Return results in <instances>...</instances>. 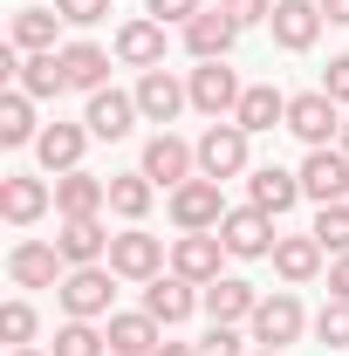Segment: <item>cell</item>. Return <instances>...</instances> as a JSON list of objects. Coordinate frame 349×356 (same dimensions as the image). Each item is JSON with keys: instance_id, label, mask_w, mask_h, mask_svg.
I'll use <instances>...</instances> for the list:
<instances>
[{"instance_id": "6da1fadb", "label": "cell", "mask_w": 349, "mask_h": 356, "mask_svg": "<svg viewBox=\"0 0 349 356\" xmlns=\"http://www.w3.org/2000/svg\"><path fill=\"white\" fill-rule=\"evenodd\" d=\"M315 322V315L302 309V295L295 288H274V295H261V309H254V350H295L302 343V329Z\"/></svg>"}, {"instance_id": "7a4b0ae2", "label": "cell", "mask_w": 349, "mask_h": 356, "mask_svg": "<svg viewBox=\"0 0 349 356\" xmlns=\"http://www.w3.org/2000/svg\"><path fill=\"white\" fill-rule=\"evenodd\" d=\"M110 281H117L110 261H103V267H69V274H62V288H55L62 315H76V322H110V315H117V309H110V295H117Z\"/></svg>"}, {"instance_id": "3957f363", "label": "cell", "mask_w": 349, "mask_h": 356, "mask_svg": "<svg viewBox=\"0 0 349 356\" xmlns=\"http://www.w3.org/2000/svg\"><path fill=\"white\" fill-rule=\"evenodd\" d=\"M288 131L302 137L308 151L336 144V137H343V103H336L329 89H302V96H288Z\"/></svg>"}, {"instance_id": "277c9868", "label": "cell", "mask_w": 349, "mask_h": 356, "mask_svg": "<svg viewBox=\"0 0 349 356\" xmlns=\"http://www.w3.org/2000/svg\"><path fill=\"white\" fill-rule=\"evenodd\" d=\"M185 89H192V110L213 117V124H226V117L240 110V96H247V83H240L226 62H199V69L185 76Z\"/></svg>"}, {"instance_id": "5b68a950", "label": "cell", "mask_w": 349, "mask_h": 356, "mask_svg": "<svg viewBox=\"0 0 349 356\" xmlns=\"http://www.w3.org/2000/svg\"><path fill=\"white\" fill-rule=\"evenodd\" d=\"M226 213H233V206L219 199V178H185L172 192V226L178 233H219Z\"/></svg>"}, {"instance_id": "8992f818", "label": "cell", "mask_w": 349, "mask_h": 356, "mask_svg": "<svg viewBox=\"0 0 349 356\" xmlns=\"http://www.w3.org/2000/svg\"><path fill=\"white\" fill-rule=\"evenodd\" d=\"M219 240H226L233 261H267L281 233H274V213H261V206H233V213L219 220Z\"/></svg>"}, {"instance_id": "52a82bcc", "label": "cell", "mask_w": 349, "mask_h": 356, "mask_svg": "<svg viewBox=\"0 0 349 356\" xmlns=\"http://www.w3.org/2000/svg\"><path fill=\"white\" fill-rule=\"evenodd\" d=\"M137 172L151 178V185H165V192H178L185 178H199V151H192L185 137L158 131V137H151V144H144V158H137Z\"/></svg>"}, {"instance_id": "ba28073f", "label": "cell", "mask_w": 349, "mask_h": 356, "mask_svg": "<svg viewBox=\"0 0 349 356\" xmlns=\"http://www.w3.org/2000/svg\"><path fill=\"white\" fill-rule=\"evenodd\" d=\"M192 151H199V178H219V185H226V178L247 172V131H240L233 117H226V124H206V137H199Z\"/></svg>"}, {"instance_id": "9c48e42d", "label": "cell", "mask_w": 349, "mask_h": 356, "mask_svg": "<svg viewBox=\"0 0 349 356\" xmlns=\"http://www.w3.org/2000/svg\"><path fill=\"white\" fill-rule=\"evenodd\" d=\"M302 199H315V206H343L349 199V151L343 144H322V151L302 158Z\"/></svg>"}, {"instance_id": "30bf717a", "label": "cell", "mask_w": 349, "mask_h": 356, "mask_svg": "<svg viewBox=\"0 0 349 356\" xmlns=\"http://www.w3.org/2000/svg\"><path fill=\"white\" fill-rule=\"evenodd\" d=\"M178 42H185L192 62H226L233 42H240V21H233L226 7H206V14H192V21L178 28Z\"/></svg>"}, {"instance_id": "8fae6325", "label": "cell", "mask_w": 349, "mask_h": 356, "mask_svg": "<svg viewBox=\"0 0 349 356\" xmlns=\"http://www.w3.org/2000/svg\"><path fill=\"white\" fill-rule=\"evenodd\" d=\"M55 213V185L48 178H28V172H7L0 178V220L7 226H35Z\"/></svg>"}, {"instance_id": "7c38bea8", "label": "cell", "mask_w": 349, "mask_h": 356, "mask_svg": "<svg viewBox=\"0 0 349 356\" xmlns=\"http://www.w3.org/2000/svg\"><path fill=\"white\" fill-rule=\"evenodd\" d=\"M110 274H117V281H158V274H165V240H158V233H117V240H110Z\"/></svg>"}, {"instance_id": "4fadbf2b", "label": "cell", "mask_w": 349, "mask_h": 356, "mask_svg": "<svg viewBox=\"0 0 349 356\" xmlns=\"http://www.w3.org/2000/svg\"><path fill=\"white\" fill-rule=\"evenodd\" d=\"M62 274H69V261H62L55 240H21L7 254V281L14 288H62Z\"/></svg>"}, {"instance_id": "5bb4252c", "label": "cell", "mask_w": 349, "mask_h": 356, "mask_svg": "<svg viewBox=\"0 0 349 356\" xmlns=\"http://www.w3.org/2000/svg\"><path fill=\"white\" fill-rule=\"evenodd\" d=\"M274 42L288 48V55H308V48L322 42V0H274Z\"/></svg>"}, {"instance_id": "9a60e30c", "label": "cell", "mask_w": 349, "mask_h": 356, "mask_svg": "<svg viewBox=\"0 0 349 356\" xmlns=\"http://www.w3.org/2000/svg\"><path fill=\"white\" fill-rule=\"evenodd\" d=\"M103 336H110V356H158V350H165V322H158L151 309L110 315V322H103Z\"/></svg>"}, {"instance_id": "2e32d148", "label": "cell", "mask_w": 349, "mask_h": 356, "mask_svg": "<svg viewBox=\"0 0 349 356\" xmlns=\"http://www.w3.org/2000/svg\"><path fill=\"white\" fill-rule=\"evenodd\" d=\"M137 110H144V124H172L178 110H185V103H192V89L178 83L172 69H144V76H137Z\"/></svg>"}, {"instance_id": "e0dca14e", "label": "cell", "mask_w": 349, "mask_h": 356, "mask_svg": "<svg viewBox=\"0 0 349 356\" xmlns=\"http://www.w3.org/2000/svg\"><path fill=\"white\" fill-rule=\"evenodd\" d=\"M117 62L124 69H165V21H151V14H137V21H124L117 28Z\"/></svg>"}, {"instance_id": "ac0fdd59", "label": "cell", "mask_w": 349, "mask_h": 356, "mask_svg": "<svg viewBox=\"0 0 349 356\" xmlns=\"http://www.w3.org/2000/svg\"><path fill=\"white\" fill-rule=\"evenodd\" d=\"M110 226H103V213L96 220H62V233H55V247H62V261L69 267H103L110 261Z\"/></svg>"}, {"instance_id": "d6986e66", "label": "cell", "mask_w": 349, "mask_h": 356, "mask_svg": "<svg viewBox=\"0 0 349 356\" xmlns=\"http://www.w3.org/2000/svg\"><path fill=\"white\" fill-rule=\"evenodd\" d=\"M219 261H226V240H219V233H178V247H172V274H185L192 288L219 281Z\"/></svg>"}, {"instance_id": "ffe728a7", "label": "cell", "mask_w": 349, "mask_h": 356, "mask_svg": "<svg viewBox=\"0 0 349 356\" xmlns=\"http://www.w3.org/2000/svg\"><path fill=\"white\" fill-rule=\"evenodd\" d=\"M83 151H89V124H42L35 137V158H42V172H83Z\"/></svg>"}, {"instance_id": "44dd1931", "label": "cell", "mask_w": 349, "mask_h": 356, "mask_svg": "<svg viewBox=\"0 0 349 356\" xmlns=\"http://www.w3.org/2000/svg\"><path fill=\"white\" fill-rule=\"evenodd\" d=\"M110 206V178H96V172H62L55 178V213L62 220H96Z\"/></svg>"}, {"instance_id": "7402d4cb", "label": "cell", "mask_w": 349, "mask_h": 356, "mask_svg": "<svg viewBox=\"0 0 349 356\" xmlns=\"http://www.w3.org/2000/svg\"><path fill=\"white\" fill-rule=\"evenodd\" d=\"M137 117H144V110H137V96H124V89H96V96H89V110H83L89 137H103V144L131 137V124H137Z\"/></svg>"}, {"instance_id": "603a6c76", "label": "cell", "mask_w": 349, "mask_h": 356, "mask_svg": "<svg viewBox=\"0 0 349 356\" xmlns=\"http://www.w3.org/2000/svg\"><path fill=\"white\" fill-rule=\"evenodd\" d=\"M199 302H206V315H213V322H254L261 288H254V281H240V274H219V281H206V288H199Z\"/></svg>"}, {"instance_id": "cb8c5ba5", "label": "cell", "mask_w": 349, "mask_h": 356, "mask_svg": "<svg viewBox=\"0 0 349 356\" xmlns=\"http://www.w3.org/2000/svg\"><path fill=\"white\" fill-rule=\"evenodd\" d=\"M144 309L158 315L165 329H178V322H192V309H206V302H199V288L185 274H158V281H144Z\"/></svg>"}, {"instance_id": "d4e9b609", "label": "cell", "mask_w": 349, "mask_h": 356, "mask_svg": "<svg viewBox=\"0 0 349 356\" xmlns=\"http://www.w3.org/2000/svg\"><path fill=\"white\" fill-rule=\"evenodd\" d=\"M247 206H261V213H295L302 206V172H281V165H261V172H247Z\"/></svg>"}, {"instance_id": "484cf974", "label": "cell", "mask_w": 349, "mask_h": 356, "mask_svg": "<svg viewBox=\"0 0 349 356\" xmlns=\"http://www.w3.org/2000/svg\"><path fill=\"white\" fill-rule=\"evenodd\" d=\"M267 261H274V274H281L288 288H308V281L322 274V240H315V233H281Z\"/></svg>"}, {"instance_id": "4316f807", "label": "cell", "mask_w": 349, "mask_h": 356, "mask_svg": "<svg viewBox=\"0 0 349 356\" xmlns=\"http://www.w3.org/2000/svg\"><path fill=\"white\" fill-rule=\"evenodd\" d=\"M233 124L247 137H261V131H288V96L274 83H247V96H240V110H233Z\"/></svg>"}, {"instance_id": "83f0119b", "label": "cell", "mask_w": 349, "mask_h": 356, "mask_svg": "<svg viewBox=\"0 0 349 356\" xmlns=\"http://www.w3.org/2000/svg\"><path fill=\"white\" fill-rule=\"evenodd\" d=\"M62 76H69V89L96 96V89H110V55L96 42H62Z\"/></svg>"}, {"instance_id": "f1b7e54d", "label": "cell", "mask_w": 349, "mask_h": 356, "mask_svg": "<svg viewBox=\"0 0 349 356\" xmlns=\"http://www.w3.org/2000/svg\"><path fill=\"white\" fill-rule=\"evenodd\" d=\"M14 89H28L35 103L62 96V89H69V76H62V48H42V55H21V76H14Z\"/></svg>"}, {"instance_id": "f546056e", "label": "cell", "mask_w": 349, "mask_h": 356, "mask_svg": "<svg viewBox=\"0 0 349 356\" xmlns=\"http://www.w3.org/2000/svg\"><path fill=\"white\" fill-rule=\"evenodd\" d=\"M55 35H62V14H55V7H21V14H14V48H21V55L62 48Z\"/></svg>"}, {"instance_id": "4dcf8cb0", "label": "cell", "mask_w": 349, "mask_h": 356, "mask_svg": "<svg viewBox=\"0 0 349 356\" xmlns=\"http://www.w3.org/2000/svg\"><path fill=\"white\" fill-rule=\"evenodd\" d=\"M151 199H158V185H151L144 172H117V178H110V213H117L124 226L144 220V213H151Z\"/></svg>"}, {"instance_id": "1f68e13d", "label": "cell", "mask_w": 349, "mask_h": 356, "mask_svg": "<svg viewBox=\"0 0 349 356\" xmlns=\"http://www.w3.org/2000/svg\"><path fill=\"white\" fill-rule=\"evenodd\" d=\"M42 124H35V96L28 89H7L0 96V144H35Z\"/></svg>"}, {"instance_id": "d6a6232c", "label": "cell", "mask_w": 349, "mask_h": 356, "mask_svg": "<svg viewBox=\"0 0 349 356\" xmlns=\"http://www.w3.org/2000/svg\"><path fill=\"white\" fill-rule=\"evenodd\" d=\"M55 356H110V336H103L96 322H76V315H69V322L55 329Z\"/></svg>"}, {"instance_id": "836d02e7", "label": "cell", "mask_w": 349, "mask_h": 356, "mask_svg": "<svg viewBox=\"0 0 349 356\" xmlns=\"http://www.w3.org/2000/svg\"><path fill=\"white\" fill-rule=\"evenodd\" d=\"M315 240H322V254L336 261V254H349V199L343 206H315V226H308Z\"/></svg>"}, {"instance_id": "e575fe53", "label": "cell", "mask_w": 349, "mask_h": 356, "mask_svg": "<svg viewBox=\"0 0 349 356\" xmlns=\"http://www.w3.org/2000/svg\"><path fill=\"white\" fill-rule=\"evenodd\" d=\"M308 329H315V343H322V350H349V302H336V295H329V302L315 309V322H308Z\"/></svg>"}, {"instance_id": "d590c367", "label": "cell", "mask_w": 349, "mask_h": 356, "mask_svg": "<svg viewBox=\"0 0 349 356\" xmlns=\"http://www.w3.org/2000/svg\"><path fill=\"white\" fill-rule=\"evenodd\" d=\"M199 356H247V336H240V322H213V329L199 336Z\"/></svg>"}, {"instance_id": "8d00e7d4", "label": "cell", "mask_w": 349, "mask_h": 356, "mask_svg": "<svg viewBox=\"0 0 349 356\" xmlns=\"http://www.w3.org/2000/svg\"><path fill=\"white\" fill-rule=\"evenodd\" d=\"M0 336H7L14 350H28V343H35V309H28V302H7V309H0Z\"/></svg>"}, {"instance_id": "74e56055", "label": "cell", "mask_w": 349, "mask_h": 356, "mask_svg": "<svg viewBox=\"0 0 349 356\" xmlns=\"http://www.w3.org/2000/svg\"><path fill=\"white\" fill-rule=\"evenodd\" d=\"M144 14L165 21V28H185L192 14H206V0H144Z\"/></svg>"}, {"instance_id": "f35d334b", "label": "cell", "mask_w": 349, "mask_h": 356, "mask_svg": "<svg viewBox=\"0 0 349 356\" xmlns=\"http://www.w3.org/2000/svg\"><path fill=\"white\" fill-rule=\"evenodd\" d=\"M55 14L69 28H96V21H110V0H55Z\"/></svg>"}, {"instance_id": "ab89813d", "label": "cell", "mask_w": 349, "mask_h": 356, "mask_svg": "<svg viewBox=\"0 0 349 356\" xmlns=\"http://www.w3.org/2000/svg\"><path fill=\"white\" fill-rule=\"evenodd\" d=\"M219 7H226L240 28H267V21H274V0H219Z\"/></svg>"}, {"instance_id": "60d3db41", "label": "cell", "mask_w": 349, "mask_h": 356, "mask_svg": "<svg viewBox=\"0 0 349 356\" xmlns=\"http://www.w3.org/2000/svg\"><path fill=\"white\" fill-rule=\"evenodd\" d=\"M322 89H329L336 103H349V55H336V62L322 69Z\"/></svg>"}, {"instance_id": "b9f144b4", "label": "cell", "mask_w": 349, "mask_h": 356, "mask_svg": "<svg viewBox=\"0 0 349 356\" xmlns=\"http://www.w3.org/2000/svg\"><path fill=\"white\" fill-rule=\"evenodd\" d=\"M329 295H336V302H349V254H336V261H329Z\"/></svg>"}, {"instance_id": "7bdbcfd3", "label": "cell", "mask_w": 349, "mask_h": 356, "mask_svg": "<svg viewBox=\"0 0 349 356\" xmlns=\"http://www.w3.org/2000/svg\"><path fill=\"white\" fill-rule=\"evenodd\" d=\"M322 21L329 28H349V0H322Z\"/></svg>"}, {"instance_id": "ee69618b", "label": "cell", "mask_w": 349, "mask_h": 356, "mask_svg": "<svg viewBox=\"0 0 349 356\" xmlns=\"http://www.w3.org/2000/svg\"><path fill=\"white\" fill-rule=\"evenodd\" d=\"M158 356H199V343H172V336H165V350Z\"/></svg>"}, {"instance_id": "f6af8a7d", "label": "cell", "mask_w": 349, "mask_h": 356, "mask_svg": "<svg viewBox=\"0 0 349 356\" xmlns=\"http://www.w3.org/2000/svg\"><path fill=\"white\" fill-rule=\"evenodd\" d=\"M14 356H55V350H35V343H28V350H14Z\"/></svg>"}, {"instance_id": "bcb514c9", "label": "cell", "mask_w": 349, "mask_h": 356, "mask_svg": "<svg viewBox=\"0 0 349 356\" xmlns=\"http://www.w3.org/2000/svg\"><path fill=\"white\" fill-rule=\"evenodd\" d=\"M336 144H343V151H349V117H343V137H336Z\"/></svg>"}, {"instance_id": "7dc6e473", "label": "cell", "mask_w": 349, "mask_h": 356, "mask_svg": "<svg viewBox=\"0 0 349 356\" xmlns=\"http://www.w3.org/2000/svg\"><path fill=\"white\" fill-rule=\"evenodd\" d=\"M247 356H288V350H247Z\"/></svg>"}]
</instances>
